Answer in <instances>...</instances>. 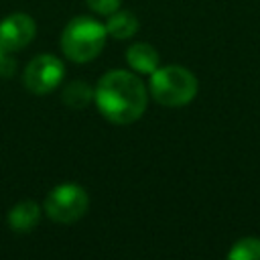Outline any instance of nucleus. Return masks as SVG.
Listing matches in <instances>:
<instances>
[{
	"instance_id": "4",
	"label": "nucleus",
	"mask_w": 260,
	"mask_h": 260,
	"mask_svg": "<svg viewBox=\"0 0 260 260\" xmlns=\"http://www.w3.org/2000/svg\"><path fill=\"white\" fill-rule=\"evenodd\" d=\"M89 207L87 191L75 183H63L57 185L43 203V211L59 223H73L79 217L85 215Z\"/></svg>"
},
{
	"instance_id": "8",
	"label": "nucleus",
	"mask_w": 260,
	"mask_h": 260,
	"mask_svg": "<svg viewBox=\"0 0 260 260\" xmlns=\"http://www.w3.org/2000/svg\"><path fill=\"white\" fill-rule=\"evenodd\" d=\"M126 63L138 73H154L158 69V53L148 43H134L126 49Z\"/></svg>"
},
{
	"instance_id": "11",
	"label": "nucleus",
	"mask_w": 260,
	"mask_h": 260,
	"mask_svg": "<svg viewBox=\"0 0 260 260\" xmlns=\"http://www.w3.org/2000/svg\"><path fill=\"white\" fill-rule=\"evenodd\" d=\"M230 260H260V240L258 238H242L228 252Z\"/></svg>"
},
{
	"instance_id": "3",
	"label": "nucleus",
	"mask_w": 260,
	"mask_h": 260,
	"mask_svg": "<svg viewBox=\"0 0 260 260\" xmlns=\"http://www.w3.org/2000/svg\"><path fill=\"white\" fill-rule=\"evenodd\" d=\"M150 93L162 106H185L197 95V77L181 65L158 67L150 73Z\"/></svg>"
},
{
	"instance_id": "5",
	"label": "nucleus",
	"mask_w": 260,
	"mask_h": 260,
	"mask_svg": "<svg viewBox=\"0 0 260 260\" xmlns=\"http://www.w3.org/2000/svg\"><path fill=\"white\" fill-rule=\"evenodd\" d=\"M65 77V65L55 55H37L24 69L22 81L30 93L43 95L53 91Z\"/></svg>"
},
{
	"instance_id": "10",
	"label": "nucleus",
	"mask_w": 260,
	"mask_h": 260,
	"mask_svg": "<svg viewBox=\"0 0 260 260\" xmlns=\"http://www.w3.org/2000/svg\"><path fill=\"white\" fill-rule=\"evenodd\" d=\"M91 100H93V89L81 79H75V81L67 83L65 89H63V102L73 110L85 108Z\"/></svg>"
},
{
	"instance_id": "13",
	"label": "nucleus",
	"mask_w": 260,
	"mask_h": 260,
	"mask_svg": "<svg viewBox=\"0 0 260 260\" xmlns=\"http://www.w3.org/2000/svg\"><path fill=\"white\" fill-rule=\"evenodd\" d=\"M14 69V61L10 59V51L0 45V77H8Z\"/></svg>"
},
{
	"instance_id": "6",
	"label": "nucleus",
	"mask_w": 260,
	"mask_h": 260,
	"mask_svg": "<svg viewBox=\"0 0 260 260\" xmlns=\"http://www.w3.org/2000/svg\"><path fill=\"white\" fill-rule=\"evenodd\" d=\"M35 32H37V24L32 16L24 12L8 14L0 22V45L10 53L20 51L35 39Z\"/></svg>"
},
{
	"instance_id": "2",
	"label": "nucleus",
	"mask_w": 260,
	"mask_h": 260,
	"mask_svg": "<svg viewBox=\"0 0 260 260\" xmlns=\"http://www.w3.org/2000/svg\"><path fill=\"white\" fill-rule=\"evenodd\" d=\"M108 39L106 24L91 16L71 18L61 32V51L67 59L75 63H85L95 59Z\"/></svg>"
},
{
	"instance_id": "1",
	"label": "nucleus",
	"mask_w": 260,
	"mask_h": 260,
	"mask_svg": "<svg viewBox=\"0 0 260 260\" xmlns=\"http://www.w3.org/2000/svg\"><path fill=\"white\" fill-rule=\"evenodd\" d=\"M93 102L114 124H132L146 110V87L130 71H108L93 89Z\"/></svg>"
},
{
	"instance_id": "12",
	"label": "nucleus",
	"mask_w": 260,
	"mask_h": 260,
	"mask_svg": "<svg viewBox=\"0 0 260 260\" xmlns=\"http://www.w3.org/2000/svg\"><path fill=\"white\" fill-rule=\"evenodd\" d=\"M87 6L98 12V14H104V16H110L112 12H116L120 8V2L122 0H85Z\"/></svg>"
},
{
	"instance_id": "9",
	"label": "nucleus",
	"mask_w": 260,
	"mask_h": 260,
	"mask_svg": "<svg viewBox=\"0 0 260 260\" xmlns=\"http://www.w3.org/2000/svg\"><path fill=\"white\" fill-rule=\"evenodd\" d=\"M106 30L114 39H130L138 30V18L128 10H116L108 16Z\"/></svg>"
},
{
	"instance_id": "7",
	"label": "nucleus",
	"mask_w": 260,
	"mask_h": 260,
	"mask_svg": "<svg viewBox=\"0 0 260 260\" xmlns=\"http://www.w3.org/2000/svg\"><path fill=\"white\" fill-rule=\"evenodd\" d=\"M39 221H41V207L30 199H24V201L16 203L8 211V225L16 234L32 232L39 225Z\"/></svg>"
}]
</instances>
